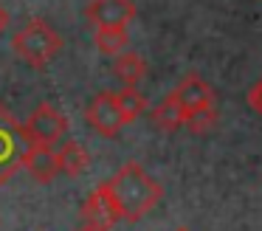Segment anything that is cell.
<instances>
[{"mask_svg": "<svg viewBox=\"0 0 262 231\" xmlns=\"http://www.w3.org/2000/svg\"><path fill=\"white\" fill-rule=\"evenodd\" d=\"M23 127H26V138L31 144H42V146L59 144L68 133V121H65L62 110H57L54 104H40L37 110H31Z\"/></svg>", "mask_w": 262, "mask_h": 231, "instance_id": "obj_4", "label": "cell"}, {"mask_svg": "<svg viewBox=\"0 0 262 231\" xmlns=\"http://www.w3.org/2000/svg\"><path fill=\"white\" fill-rule=\"evenodd\" d=\"M175 231H189V228H186V225H178V228H175Z\"/></svg>", "mask_w": 262, "mask_h": 231, "instance_id": "obj_19", "label": "cell"}, {"mask_svg": "<svg viewBox=\"0 0 262 231\" xmlns=\"http://www.w3.org/2000/svg\"><path fill=\"white\" fill-rule=\"evenodd\" d=\"M76 231H104V228H96V225H88V223H82Z\"/></svg>", "mask_w": 262, "mask_h": 231, "instance_id": "obj_18", "label": "cell"}, {"mask_svg": "<svg viewBox=\"0 0 262 231\" xmlns=\"http://www.w3.org/2000/svg\"><path fill=\"white\" fill-rule=\"evenodd\" d=\"M113 73L127 85V88H136L144 76H147V62L141 54L136 51H124V54L113 56Z\"/></svg>", "mask_w": 262, "mask_h": 231, "instance_id": "obj_12", "label": "cell"}, {"mask_svg": "<svg viewBox=\"0 0 262 231\" xmlns=\"http://www.w3.org/2000/svg\"><path fill=\"white\" fill-rule=\"evenodd\" d=\"M12 48L26 65L31 68H46L54 56L62 51V34L51 28L42 17H31L14 31Z\"/></svg>", "mask_w": 262, "mask_h": 231, "instance_id": "obj_2", "label": "cell"}, {"mask_svg": "<svg viewBox=\"0 0 262 231\" xmlns=\"http://www.w3.org/2000/svg\"><path fill=\"white\" fill-rule=\"evenodd\" d=\"M57 155H59V172L68 175V178H79L91 166V155H88L85 144H79V141H65L57 150Z\"/></svg>", "mask_w": 262, "mask_h": 231, "instance_id": "obj_11", "label": "cell"}, {"mask_svg": "<svg viewBox=\"0 0 262 231\" xmlns=\"http://www.w3.org/2000/svg\"><path fill=\"white\" fill-rule=\"evenodd\" d=\"M102 186L116 200L121 217L130 220V223H136V220L144 217V214H149L155 206H158L161 195H164L161 186L155 183V180L144 172L141 163H136V161L124 163V166H121L113 178L104 180Z\"/></svg>", "mask_w": 262, "mask_h": 231, "instance_id": "obj_1", "label": "cell"}, {"mask_svg": "<svg viewBox=\"0 0 262 231\" xmlns=\"http://www.w3.org/2000/svg\"><path fill=\"white\" fill-rule=\"evenodd\" d=\"M9 26V14H6V9L0 6V34H3V28Z\"/></svg>", "mask_w": 262, "mask_h": 231, "instance_id": "obj_17", "label": "cell"}, {"mask_svg": "<svg viewBox=\"0 0 262 231\" xmlns=\"http://www.w3.org/2000/svg\"><path fill=\"white\" fill-rule=\"evenodd\" d=\"M23 169L37 180V183H48L54 180L59 172V155L54 146H42V144H31L29 152H26V161H23Z\"/></svg>", "mask_w": 262, "mask_h": 231, "instance_id": "obj_8", "label": "cell"}, {"mask_svg": "<svg viewBox=\"0 0 262 231\" xmlns=\"http://www.w3.org/2000/svg\"><path fill=\"white\" fill-rule=\"evenodd\" d=\"M172 96L181 101L186 113L194 110V107H200V104H211V101H214V90H211V85L206 82V79H200L198 73H189V76H183L181 82L175 85Z\"/></svg>", "mask_w": 262, "mask_h": 231, "instance_id": "obj_9", "label": "cell"}, {"mask_svg": "<svg viewBox=\"0 0 262 231\" xmlns=\"http://www.w3.org/2000/svg\"><path fill=\"white\" fill-rule=\"evenodd\" d=\"M183 121H186V110H183V104H181V101H178L172 93L155 104V110H152V124L161 130V133H175V130L183 127Z\"/></svg>", "mask_w": 262, "mask_h": 231, "instance_id": "obj_10", "label": "cell"}, {"mask_svg": "<svg viewBox=\"0 0 262 231\" xmlns=\"http://www.w3.org/2000/svg\"><path fill=\"white\" fill-rule=\"evenodd\" d=\"M93 45H96L102 54L107 56H119L127 51L130 45V34H127V26H104L93 31Z\"/></svg>", "mask_w": 262, "mask_h": 231, "instance_id": "obj_13", "label": "cell"}, {"mask_svg": "<svg viewBox=\"0 0 262 231\" xmlns=\"http://www.w3.org/2000/svg\"><path fill=\"white\" fill-rule=\"evenodd\" d=\"M214 124H217V110H214V101H211V104H200L194 110H189L183 127L194 135H206V133H211Z\"/></svg>", "mask_w": 262, "mask_h": 231, "instance_id": "obj_14", "label": "cell"}, {"mask_svg": "<svg viewBox=\"0 0 262 231\" xmlns=\"http://www.w3.org/2000/svg\"><path fill=\"white\" fill-rule=\"evenodd\" d=\"M248 107L254 113H262V79H256L248 88Z\"/></svg>", "mask_w": 262, "mask_h": 231, "instance_id": "obj_16", "label": "cell"}, {"mask_svg": "<svg viewBox=\"0 0 262 231\" xmlns=\"http://www.w3.org/2000/svg\"><path fill=\"white\" fill-rule=\"evenodd\" d=\"M85 17L93 28L130 26L136 20V3L133 0H91L85 6Z\"/></svg>", "mask_w": 262, "mask_h": 231, "instance_id": "obj_7", "label": "cell"}, {"mask_svg": "<svg viewBox=\"0 0 262 231\" xmlns=\"http://www.w3.org/2000/svg\"><path fill=\"white\" fill-rule=\"evenodd\" d=\"M85 121L91 130H96L99 135L104 138H113V135L121 133L124 127V118H121V110H119V101H116V93L110 90H102L91 99L85 110Z\"/></svg>", "mask_w": 262, "mask_h": 231, "instance_id": "obj_5", "label": "cell"}, {"mask_svg": "<svg viewBox=\"0 0 262 231\" xmlns=\"http://www.w3.org/2000/svg\"><path fill=\"white\" fill-rule=\"evenodd\" d=\"M29 146L31 141L26 138V127L0 104V183H6L23 169Z\"/></svg>", "mask_w": 262, "mask_h": 231, "instance_id": "obj_3", "label": "cell"}, {"mask_svg": "<svg viewBox=\"0 0 262 231\" xmlns=\"http://www.w3.org/2000/svg\"><path fill=\"white\" fill-rule=\"evenodd\" d=\"M116 101H119V110H121V118H124V124L136 121V118L149 107L147 99H144V96L138 93L136 88H121L119 93H116Z\"/></svg>", "mask_w": 262, "mask_h": 231, "instance_id": "obj_15", "label": "cell"}, {"mask_svg": "<svg viewBox=\"0 0 262 231\" xmlns=\"http://www.w3.org/2000/svg\"><path fill=\"white\" fill-rule=\"evenodd\" d=\"M79 214H82V223L96 225V228H104V231H110L119 220H124V217H121V212H119V206H116V200L110 197V192L104 189L102 183H99L96 189L85 197Z\"/></svg>", "mask_w": 262, "mask_h": 231, "instance_id": "obj_6", "label": "cell"}]
</instances>
